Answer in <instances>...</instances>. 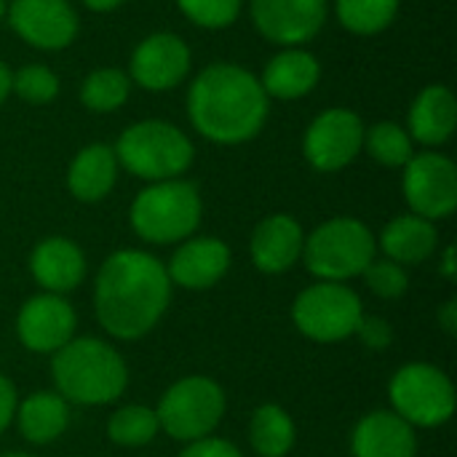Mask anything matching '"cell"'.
<instances>
[{"mask_svg": "<svg viewBox=\"0 0 457 457\" xmlns=\"http://www.w3.org/2000/svg\"><path fill=\"white\" fill-rule=\"evenodd\" d=\"M353 457H415V428L394 410H378L364 415L351 436Z\"/></svg>", "mask_w": 457, "mask_h": 457, "instance_id": "obj_19", "label": "cell"}, {"mask_svg": "<svg viewBox=\"0 0 457 457\" xmlns=\"http://www.w3.org/2000/svg\"><path fill=\"white\" fill-rule=\"evenodd\" d=\"M158 426L177 442H198L214 434L225 415V394L222 388L201 375L182 378L174 383L158 410Z\"/></svg>", "mask_w": 457, "mask_h": 457, "instance_id": "obj_8", "label": "cell"}, {"mask_svg": "<svg viewBox=\"0 0 457 457\" xmlns=\"http://www.w3.org/2000/svg\"><path fill=\"white\" fill-rule=\"evenodd\" d=\"M361 276H364L367 287L383 300H396L410 287V276H407L404 265H396L391 260H372Z\"/></svg>", "mask_w": 457, "mask_h": 457, "instance_id": "obj_32", "label": "cell"}, {"mask_svg": "<svg viewBox=\"0 0 457 457\" xmlns=\"http://www.w3.org/2000/svg\"><path fill=\"white\" fill-rule=\"evenodd\" d=\"M457 123L455 94L447 86H428L418 94L410 107V137L420 145L439 147L445 145Z\"/></svg>", "mask_w": 457, "mask_h": 457, "instance_id": "obj_20", "label": "cell"}, {"mask_svg": "<svg viewBox=\"0 0 457 457\" xmlns=\"http://www.w3.org/2000/svg\"><path fill=\"white\" fill-rule=\"evenodd\" d=\"M158 431H161V426H158L155 410L142 407V404L120 407L107 420V436H110V442H115L120 447H145L158 436Z\"/></svg>", "mask_w": 457, "mask_h": 457, "instance_id": "obj_29", "label": "cell"}, {"mask_svg": "<svg viewBox=\"0 0 457 457\" xmlns=\"http://www.w3.org/2000/svg\"><path fill=\"white\" fill-rule=\"evenodd\" d=\"M54 383L64 402L99 407L115 402L129 386L120 353L96 337H72L54 353Z\"/></svg>", "mask_w": 457, "mask_h": 457, "instance_id": "obj_3", "label": "cell"}, {"mask_svg": "<svg viewBox=\"0 0 457 457\" xmlns=\"http://www.w3.org/2000/svg\"><path fill=\"white\" fill-rule=\"evenodd\" d=\"M364 123L356 112L345 107H332L316 115L308 126L303 150L308 163L316 171H340L345 169L364 147Z\"/></svg>", "mask_w": 457, "mask_h": 457, "instance_id": "obj_11", "label": "cell"}, {"mask_svg": "<svg viewBox=\"0 0 457 457\" xmlns=\"http://www.w3.org/2000/svg\"><path fill=\"white\" fill-rule=\"evenodd\" d=\"M378 241L372 230L353 217H335L319 225L303 244L305 268L319 281L345 284L353 276H361L364 268L375 260Z\"/></svg>", "mask_w": 457, "mask_h": 457, "instance_id": "obj_6", "label": "cell"}, {"mask_svg": "<svg viewBox=\"0 0 457 457\" xmlns=\"http://www.w3.org/2000/svg\"><path fill=\"white\" fill-rule=\"evenodd\" d=\"M16 423L19 434L29 445H51L56 442L70 423V407L59 394L37 391L21 404H16Z\"/></svg>", "mask_w": 457, "mask_h": 457, "instance_id": "obj_24", "label": "cell"}, {"mask_svg": "<svg viewBox=\"0 0 457 457\" xmlns=\"http://www.w3.org/2000/svg\"><path fill=\"white\" fill-rule=\"evenodd\" d=\"M353 335H359V340L370 351H386L394 343V329L380 316H361V321H359V327H356Z\"/></svg>", "mask_w": 457, "mask_h": 457, "instance_id": "obj_33", "label": "cell"}, {"mask_svg": "<svg viewBox=\"0 0 457 457\" xmlns=\"http://www.w3.org/2000/svg\"><path fill=\"white\" fill-rule=\"evenodd\" d=\"M0 457H29V455H24V453H11V455H0Z\"/></svg>", "mask_w": 457, "mask_h": 457, "instance_id": "obj_41", "label": "cell"}, {"mask_svg": "<svg viewBox=\"0 0 457 457\" xmlns=\"http://www.w3.org/2000/svg\"><path fill=\"white\" fill-rule=\"evenodd\" d=\"M364 150L380 166H388V169H404L407 161L415 155L410 131L394 120H380L370 131H364Z\"/></svg>", "mask_w": 457, "mask_h": 457, "instance_id": "obj_28", "label": "cell"}, {"mask_svg": "<svg viewBox=\"0 0 457 457\" xmlns=\"http://www.w3.org/2000/svg\"><path fill=\"white\" fill-rule=\"evenodd\" d=\"M439 244V233L431 220L418 214H402L391 220L380 233V249L386 260L396 265H418L426 262Z\"/></svg>", "mask_w": 457, "mask_h": 457, "instance_id": "obj_23", "label": "cell"}, {"mask_svg": "<svg viewBox=\"0 0 457 457\" xmlns=\"http://www.w3.org/2000/svg\"><path fill=\"white\" fill-rule=\"evenodd\" d=\"M5 11H8V5H5V0H0V21L5 19Z\"/></svg>", "mask_w": 457, "mask_h": 457, "instance_id": "obj_40", "label": "cell"}, {"mask_svg": "<svg viewBox=\"0 0 457 457\" xmlns=\"http://www.w3.org/2000/svg\"><path fill=\"white\" fill-rule=\"evenodd\" d=\"M32 278L51 295H67L86 278V257L80 246L70 238L51 236L43 238L29 254Z\"/></svg>", "mask_w": 457, "mask_h": 457, "instance_id": "obj_18", "label": "cell"}, {"mask_svg": "<svg viewBox=\"0 0 457 457\" xmlns=\"http://www.w3.org/2000/svg\"><path fill=\"white\" fill-rule=\"evenodd\" d=\"M228 268H230L228 244L220 238L201 236V238H185L182 241V246L174 252L166 273H169L171 284L190 289V292H198V289L214 287L228 273Z\"/></svg>", "mask_w": 457, "mask_h": 457, "instance_id": "obj_16", "label": "cell"}, {"mask_svg": "<svg viewBox=\"0 0 457 457\" xmlns=\"http://www.w3.org/2000/svg\"><path fill=\"white\" fill-rule=\"evenodd\" d=\"M11 80H13V72L0 62V104L8 99V94H11Z\"/></svg>", "mask_w": 457, "mask_h": 457, "instance_id": "obj_38", "label": "cell"}, {"mask_svg": "<svg viewBox=\"0 0 457 457\" xmlns=\"http://www.w3.org/2000/svg\"><path fill=\"white\" fill-rule=\"evenodd\" d=\"M190 70V48L174 32L147 35L131 54V83L147 91H169L185 80Z\"/></svg>", "mask_w": 457, "mask_h": 457, "instance_id": "obj_15", "label": "cell"}, {"mask_svg": "<svg viewBox=\"0 0 457 457\" xmlns=\"http://www.w3.org/2000/svg\"><path fill=\"white\" fill-rule=\"evenodd\" d=\"M394 412L412 428L445 426L455 412V386L434 364H404L388 386Z\"/></svg>", "mask_w": 457, "mask_h": 457, "instance_id": "obj_7", "label": "cell"}, {"mask_svg": "<svg viewBox=\"0 0 457 457\" xmlns=\"http://www.w3.org/2000/svg\"><path fill=\"white\" fill-rule=\"evenodd\" d=\"M439 324H442V329H445L450 337H455L457 335V303L455 300H447V303L442 305V311H439Z\"/></svg>", "mask_w": 457, "mask_h": 457, "instance_id": "obj_36", "label": "cell"}, {"mask_svg": "<svg viewBox=\"0 0 457 457\" xmlns=\"http://www.w3.org/2000/svg\"><path fill=\"white\" fill-rule=\"evenodd\" d=\"M321 78V64L313 54L303 48H287L276 54L262 70V88L276 99H300L316 88Z\"/></svg>", "mask_w": 457, "mask_h": 457, "instance_id": "obj_22", "label": "cell"}, {"mask_svg": "<svg viewBox=\"0 0 457 457\" xmlns=\"http://www.w3.org/2000/svg\"><path fill=\"white\" fill-rule=\"evenodd\" d=\"M179 457H241L238 447L225 442V439H214V436H206V439H198V442H190Z\"/></svg>", "mask_w": 457, "mask_h": 457, "instance_id": "obj_34", "label": "cell"}, {"mask_svg": "<svg viewBox=\"0 0 457 457\" xmlns=\"http://www.w3.org/2000/svg\"><path fill=\"white\" fill-rule=\"evenodd\" d=\"M5 13L13 32L40 51L67 48L78 35V13L70 0H13Z\"/></svg>", "mask_w": 457, "mask_h": 457, "instance_id": "obj_12", "label": "cell"}, {"mask_svg": "<svg viewBox=\"0 0 457 457\" xmlns=\"http://www.w3.org/2000/svg\"><path fill=\"white\" fill-rule=\"evenodd\" d=\"M129 220L134 233L150 244H179L201 222V195L185 179L153 182L134 198Z\"/></svg>", "mask_w": 457, "mask_h": 457, "instance_id": "obj_5", "label": "cell"}, {"mask_svg": "<svg viewBox=\"0 0 457 457\" xmlns=\"http://www.w3.org/2000/svg\"><path fill=\"white\" fill-rule=\"evenodd\" d=\"M364 316L359 295L337 281H316L303 289L292 305L295 327L316 343H340L351 337Z\"/></svg>", "mask_w": 457, "mask_h": 457, "instance_id": "obj_9", "label": "cell"}, {"mask_svg": "<svg viewBox=\"0 0 457 457\" xmlns=\"http://www.w3.org/2000/svg\"><path fill=\"white\" fill-rule=\"evenodd\" d=\"M305 233L289 214L265 217L252 233V262L262 273H284L303 257Z\"/></svg>", "mask_w": 457, "mask_h": 457, "instance_id": "obj_17", "label": "cell"}, {"mask_svg": "<svg viewBox=\"0 0 457 457\" xmlns=\"http://www.w3.org/2000/svg\"><path fill=\"white\" fill-rule=\"evenodd\" d=\"M118 179V158L110 145H86L67 169V187L83 204L102 201Z\"/></svg>", "mask_w": 457, "mask_h": 457, "instance_id": "obj_21", "label": "cell"}, {"mask_svg": "<svg viewBox=\"0 0 457 457\" xmlns=\"http://www.w3.org/2000/svg\"><path fill=\"white\" fill-rule=\"evenodd\" d=\"M187 115L209 142L241 145L265 126L268 94L249 70L233 62H214L190 83Z\"/></svg>", "mask_w": 457, "mask_h": 457, "instance_id": "obj_2", "label": "cell"}, {"mask_svg": "<svg viewBox=\"0 0 457 457\" xmlns=\"http://www.w3.org/2000/svg\"><path fill=\"white\" fill-rule=\"evenodd\" d=\"M131 94V78L115 67H102L86 75L80 86V102L91 112H115Z\"/></svg>", "mask_w": 457, "mask_h": 457, "instance_id": "obj_27", "label": "cell"}, {"mask_svg": "<svg viewBox=\"0 0 457 457\" xmlns=\"http://www.w3.org/2000/svg\"><path fill=\"white\" fill-rule=\"evenodd\" d=\"M404 198L412 214L445 220L457 206V169L442 153H418L404 166Z\"/></svg>", "mask_w": 457, "mask_h": 457, "instance_id": "obj_10", "label": "cell"}, {"mask_svg": "<svg viewBox=\"0 0 457 457\" xmlns=\"http://www.w3.org/2000/svg\"><path fill=\"white\" fill-rule=\"evenodd\" d=\"M91 11H96V13H104V11H112V8H118L123 0H83Z\"/></svg>", "mask_w": 457, "mask_h": 457, "instance_id": "obj_39", "label": "cell"}, {"mask_svg": "<svg viewBox=\"0 0 457 457\" xmlns=\"http://www.w3.org/2000/svg\"><path fill=\"white\" fill-rule=\"evenodd\" d=\"M171 303L166 265L147 252L120 249L110 254L94 284V311L102 329L118 340L145 337Z\"/></svg>", "mask_w": 457, "mask_h": 457, "instance_id": "obj_1", "label": "cell"}, {"mask_svg": "<svg viewBox=\"0 0 457 457\" xmlns=\"http://www.w3.org/2000/svg\"><path fill=\"white\" fill-rule=\"evenodd\" d=\"M295 423L278 404H262L249 423V442L260 457H284L295 447Z\"/></svg>", "mask_w": 457, "mask_h": 457, "instance_id": "obj_25", "label": "cell"}, {"mask_svg": "<svg viewBox=\"0 0 457 457\" xmlns=\"http://www.w3.org/2000/svg\"><path fill=\"white\" fill-rule=\"evenodd\" d=\"M75 311L62 295L29 297L16 316V335L32 353H56L75 335Z\"/></svg>", "mask_w": 457, "mask_h": 457, "instance_id": "obj_14", "label": "cell"}, {"mask_svg": "<svg viewBox=\"0 0 457 457\" xmlns=\"http://www.w3.org/2000/svg\"><path fill=\"white\" fill-rule=\"evenodd\" d=\"M16 388L8 378L0 375V434L11 426L13 415H16Z\"/></svg>", "mask_w": 457, "mask_h": 457, "instance_id": "obj_35", "label": "cell"}, {"mask_svg": "<svg viewBox=\"0 0 457 457\" xmlns=\"http://www.w3.org/2000/svg\"><path fill=\"white\" fill-rule=\"evenodd\" d=\"M340 24L356 35H378L388 29L399 13V0H335Z\"/></svg>", "mask_w": 457, "mask_h": 457, "instance_id": "obj_26", "label": "cell"}, {"mask_svg": "<svg viewBox=\"0 0 457 457\" xmlns=\"http://www.w3.org/2000/svg\"><path fill=\"white\" fill-rule=\"evenodd\" d=\"M442 276L455 281L457 278V262H455V246H447L445 249V260H442Z\"/></svg>", "mask_w": 457, "mask_h": 457, "instance_id": "obj_37", "label": "cell"}, {"mask_svg": "<svg viewBox=\"0 0 457 457\" xmlns=\"http://www.w3.org/2000/svg\"><path fill=\"white\" fill-rule=\"evenodd\" d=\"M252 21L268 40L300 48L327 21V0H252Z\"/></svg>", "mask_w": 457, "mask_h": 457, "instance_id": "obj_13", "label": "cell"}, {"mask_svg": "<svg viewBox=\"0 0 457 457\" xmlns=\"http://www.w3.org/2000/svg\"><path fill=\"white\" fill-rule=\"evenodd\" d=\"M177 5L193 24L204 29L230 27L241 13V0H177Z\"/></svg>", "mask_w": 457, "mask_h": 457, "instance_id": "obj_31", "label": "cell"}, {"mask_svg": "<svg viewBox=\"0 0 457 457\" xmlns=\"http://www.w3.org/2000/svg\"><path fill=\"white\" fill-rule=\"evenodd\" d=\"M115 158L139 179H179L193 163V142L169 120H139L118 137Z\"/></svg>", "mask_w": 457, "mask_h": 457, "instance_id": "obj_4", "label": "cell"}, {"mask_svg": "<svg viewBox=\"0 0 457 457\" xmlns=\"http://www.w3.org/2000/svg\"><path fill=\"white\" fill-rule=\"evenodd\" d=\"M11 91H16L29 104H46L56 99L59 94V78L54 70L43 64H24L19 72H13Z\"/></svg>", "mask_w": 457, "mask_h": 457, "instance_id": "obj_30", "label": "cell"}]
</instances>
